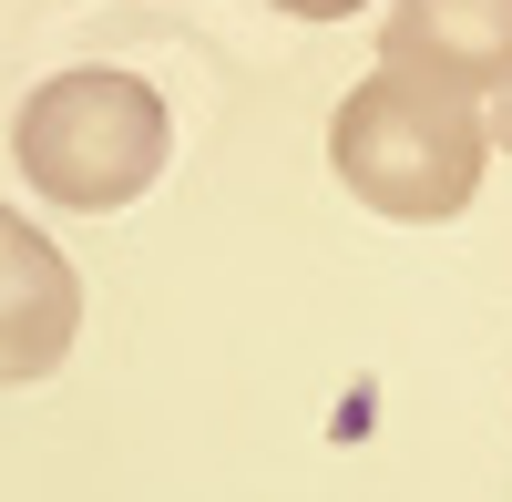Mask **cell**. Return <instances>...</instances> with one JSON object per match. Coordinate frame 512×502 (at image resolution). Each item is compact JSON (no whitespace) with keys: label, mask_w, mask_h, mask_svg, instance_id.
<instances>
[{"label":"cell","mask_w":512,"mask_h":502,"mask_svg":"<svg viewBox=\"0 0 512 502\" xmlns=\"http://www.w3.org/2000/svg\"><path fill=\"white\" fill-rule=\"evenodd\" d=\"M379 62L441 93H502L512 82V0H390Z\"/></svg>","instance_id":"obj_4"},{"label":"cell","mask_w":512,"mask_h":502,"mask_svg":"<svg viewBox=\"0 0 512 502\" xmlns=\"http://www.w3.org/2000/svg\"><path fill=\"white\" fill-rule=\"evenodd\" d=\"M82 339V277L41 226H21L0 205V390L52 380Z\"/></svg>","instance_id":"obj_3"},{"label":"cell","mask_w":512,"mask_h":502,"mask_svg":"<svg viewBox=\"0 0 512 502\" xmlns=\"http://www.w3.org/2000/svg\"><path fill=\"white\" fill-rule=\"evenodd\" d=\"M492 144L512 154V82H502V93H492Z\"/></svg>","instance_id":"obj_6"},{"label":"cell","mask_w":512,"mask_h":502,"mask_svg":"<svg viewBox=\"0 0 512 502\" xmlns=\"http://www.w3.org/2000/svg\"><path fill=\"white\" fill-rule=\"evenodd\" d=\"M482 154H492V113L472 93L410 82L390 62L328 113V175L349 185L369 216H400V226L461 216V205L482 195Z\"/></svg>","instance_id":"obj_1"},{"label":"cell","mask_w":512,"mask_h":502,"mask_svg":"<svg viewBox=\"0 0 512 502\" xmlns=\"http://www.w3.org/2000/svg\"><path fill=\"white\" fill-rule=\"evenodd\" d=\"M11 154H21V185L62 216H123L175 154V123H164V93L144 72H113V62H72L52 72L41 93H21L11 123Z\"/></svg>","instance_id":"obj_2"},{"label":"cell","mask_w":512,"mask_h":502,"mask_svg":"<svg viewBox=\"0 0 512 502\" xmlns=\"http://www.w3.org/2000/svg\"><path fill=\"white\" fill-rule=\"evenodd\" d=\"M267 11H287V21H349V11H369V0H267Z\"/></svg>","instance_id":"obj_5"}]
</instances>
